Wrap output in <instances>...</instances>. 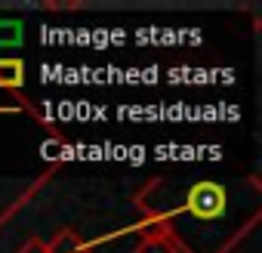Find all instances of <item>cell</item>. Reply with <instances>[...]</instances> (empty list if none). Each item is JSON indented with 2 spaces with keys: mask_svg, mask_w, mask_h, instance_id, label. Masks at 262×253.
I'll use <instances>...</instances> for the list:
<instances>
[{
  "mask_svg": "<svg viewBox=\"0 0 262 253\" xmlns=\"http://www.w3.org/2000/svg\"><path fill=\"white\" fill-rule=\"evenodd\" d=\"M19 253H50V250H47V241H43V238H28V241L19 247Z\"/></svg>",
  "mask_w": 262,
  "mask_h": 253,
  "instance_id": "8992f818",
  "label": "cell"
},
{
  "mask_svg": "<svg viewBox=\"0 0 262 253\" xmlns=\"http://www.w3.org/2000/svg\"><path fill=\"white\" fill-rule=\"evenodd\" d=\"M142 213V228H164L185 253H228L253 228L237 222L234 195L219 179H194L176 204H148Z\"/></svg>",
  "mask_w": 262,
  "mask_h": 253,
  "instance_id": "6da1fadb",
  "label": "cell"
},
{
  "mask_svg": "<svg viewBox=\"0 0 262 253\" xmlns=\"http://www.w3.org/2000/svg\"><path fill=\"white\" fill-rule=\"evenodd\" d=\"M25 83V62L16 56H0V90H19Z\"/></svg>",
  "mask_w": 262,
  "mask_h": 253,
  "instance_id": "277c9868",
  "label": "cell"
},
{
  "mask_svg": "<svg viewBox=\"0 0 262 253\" xmlns=\"http://www.w3.org/2000/svg\"><path fill=\"white\" fill-rule=\"evenodd\" d=\"M133 253H179V247H176V241L164 228H148L139 238V244H136Z\"/></svg>",
  "mask_w": 262,
  "mask_h": 253,
  "instance_id": "3957f363",
  "label": "cell"
},
{
  "mask_svg": "<svg viewBox=\"0 0 262 253\" xmlns=\"http://www.w3.org/2000/svg\"><path fill=\"white\" fill-rule=\"evenodd\" d=\"M47 250H50V253H90L93 244L83 241L74 228H59V231L47 241Z\"/></svg>",
  "mask_w": 262,
  "mask_h": 253,
  "instance_id": "7a4b0ae2",
  "label": "cell"
},
{
  "mask_svg": "<svg viewBox=\"0 0 262 253\" xmlns=\"http://www.w3.org/2000/svg\"><path fill=\"white\" fill-rule=\"evenodd\" d=\"M25 37V25L19 19H0V50H13Z\"/></svg>",
  "mask_w": 262,
  "mask_h": 253,
  "instance_id": "5b68a950",
  "label": "cell"
}]
</instances>
